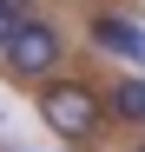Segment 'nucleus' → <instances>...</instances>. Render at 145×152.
<instances>
[{
  "mask_svg": "<svg viewBox=\"0 0 145 152\" xmlns=\"http://www.w3.org/2000/svg\"><path fill=\"white\" fill-rule=\"evenodd\" d=\"M59 60H66V33L53 27V20H40V13H20L13 40L0 46V66H7V80H20V86L59 80Z\"/></svg>",
  "mask_w": 145,
  "mask_h": 152,
  "instance_id": "1",
  "label": "nucleus"
},
{
  "mask_svg": "<svg viewBox=\"0 0 145 152\" xmlns=\"http://www.w3.org/2000/svg\"><path fill=\"white\" fill-rule=\"evenodd\" d=\"M40 119L66 145H92L99 126H106V93H92L86 80H46L40 86Z\"/></svg>",
  "mask_w": 145,
  "mask_h": 152,
  "instance_id": "2",
  "label": "nucleus"
},
{
  "mask_svg": "<svg viewBox=\"0 0 145 152\" xmlns=\"http://www.w3.org/2000/svg\"><path fill=\"white\" fill-rule=\"evenodd\" d=\"M86 33H92L99 53H112V60H125L132 73H145V27H138L132 13H92Z\"/></svg>",
  "mask_w": 145,
  "mask_h": 152,
  "instance_id": "3",
  "label": "nucleus"
},
{
  "mask_svg": "<svg viewBox=\"0 0 145 152\" xmlns=\"http://www.w3.org/2000/svg\"><path fill=\"white\" fill-rule=\"evenodd\" d=\"M106 119L119 126H145V73H119L106 93Z\"/></svg>",
  "mask_w": 145,
  "mask_h": 152,
  "instance_id": "4",
  "label": "nucleus"
},
{
  "mask_svg": "<svg viewBox=\"0 0 145 152\" xmlns=\"http://www.w3.org/2000/svg\"><path fill=\"white\" fill-rule=\"evenodd\" d=\"M13 27H20V7H13V0H0V46L13 40Z\"/></svg>",
  "mask_w": 145,
  "mask_h": 152,
  "instance_id": "5",
  "label": "nucleus"
},
{
  "mask_svg": "<svg viewBox=\"0 0 145 152\" xmlns=\"http://www.w3.org/2000/svg\"><path fill=\"white\" fill-rule=\"evenodd\" d=\"M138 152H145V145H138Z\"/></svg>",
  "mask_w": 145,
  "mask_h": 152,
  "instance_id": "6",
  "label": "nucleus"
}]
</instances>
